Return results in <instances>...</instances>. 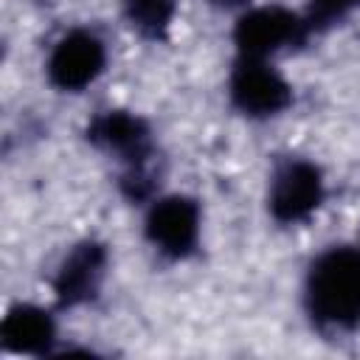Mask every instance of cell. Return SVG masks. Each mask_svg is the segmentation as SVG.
Wrapping results in <instances>:
<instances>
[{"mask_svg":"<svg viewBox=\"0 0 360 360\" xmlns=\"http://www.w3.org/2000/svg\"><path fill=\"white\" fill-rule=\"evenodd\" d=\"M231 98L245 115L264 118L281 112L292 101V90L264 59L242 56L231 73Z\"/></svg>","mask_w":360,"mask_h":360,"instance_id":"277c9868","label":"cell"},{"mask_svg":"<svg viewBox=\"0 0 360 360\" xmlns=\"http://www.w3.org/2000/svg\"><path fill=\"white\" fill-rule=\"evenodd\" d=\"M357 6H360V0H309V8L304 14V25H307V31L326 28L335 20H343Z\"/></svg>","mask_w":360,"mask_h":360,"instance_id":"8fae6325","label":"cell"},{"mask_svg":"<svg viewBox=\"0 0 360 360\" xmlns=\"http://www.w3.org/2000/svg\"><path fill=\"white\" fill-rule=\"evenodd\" d=\"M217 6H242V3H248V0H214Z\"/></svg>","mask_w":360,"mask_h":360,"instance_id":"7c38bea8","label":"cell"},{"mask_svg":"<svg viewBox=\"0 0 360 360\" xmlns=\"http://www.w3.org/2000/svg\"><path fill=\"white\" fill-rule=\"evenodd\" d=\"M146 236L166 256L180 259V256L191 253L197 245V236H200L197 202L183 194L158 200L146 217Z\"/></svg>","mask_w":360,"mask_h":360,"instance_id":"8992f818","label":"cell"},{"mask_svg":"<svg viewBox=\"0 0 360 360\" xmlns=\"http://www.w3.org/2000/svg\"><path fill=\"white\" fill-rule=\"evenodd\" d=\"M307 307L326 326L360 323V250L335 248L315 259L307 276Z\"/></svg>","mask_w":360,"mask_h":360,"instance_id":"6da1fadb","label":"cell"},{"mask_svg":"<svg viewBox=\"0 0 360 360\" xmlns=\"http://www.w3.org/2000/svg\"><path fill=\"white\" fill-rule=\"evenodd\" d=\"M124 11L141 37L163 39L174 17V0H124Z\"/></svg>","mask_w":360,"mask_h":360,"instance_id":"30bf717a","label":"cell"},{"mask_svg":"<svg viewBox=\"0 0 360 360\" xmlns=\"http://www.w3.org/2000/svg\"><path fill=\"white\" fill-rule=\"evenodd\" d=\"M87 138L98 149L118 155L127 163L124 191L129 197L141 200L149 194L152 180L146 174V163L152 158V138H149V127L138 115L124 112V110H107L90 121Z\"/></svg>","mask_w":360,"mask_h":360,"instance_id":"7a4b0ae2","label":"cell"},{"mask_svg":"<svg viewBox=\"0 0 360 360\" xmlns=\"http://www.w3.org/2000/svg\"><path fill=\"white\" fill-rule=\"evenodd\" d=\"M104 42L90 31H70L48 56V79L59 90H82L104 70Z\"/></svg>","mask_w":360,"mask_h":360,"instance_id":"52a82bcc","label":"cell"},{"mask_svg":"<svg viewBox=\"0 0 360 360\" xmlns=\"http://www.w3.org/2000/svg\"><path fill=\"white\" fill-rule=\"evenodd\" d=\"M53 321L45 309L31 307V304H17L8 309V315L3 318L0 326V338L3 346L8 352H20V354H42L48 352L51 340H53Z\"/></svg>","mask_w":360,"mask_h":360,"instance_id":"9c48e42d","label":"cell"},{"mask_svg":"<svg viewBox=\"0 0 360 360\" xmlns=\"http://www.w3.org/2000/svg\"><path fill=\"white\" fill-rule=\"evenodd\" d=\"M270 214L278 222L307 219L323 200V180L318 166L307 160H287L270 183Z\"/></svg>","mask_w":360,"mask_h":360,"instance_id":"5b68a950","label":"cell"},{"mask_svg":"<svg viewBox=\"0 0 360 360\" xmlns=\"http://www.w3.org/2000/svg\"><path fill=\"white\" fill-rule=\"evenodd\" d=\"M104 267H107V250L98 242L76 245L65 256L53 278V292H56L59 307H79L96 298L101 278H104Z\"/></svg>","mask_w":360,"mask_h":360,"instance_id":"ba28073f","label":"cell"},{"mask_svg":"<svg viewBox=\"0 0 360 360\" xmlns=\"http://www.w3.org/2000/svg\"><path fill=\"white\" fill-rule=\"evenodd\" d=\"M307 34L309 31L304 25V17L287 8H278V6H267V8H253L239 17L233 28V42L242 56L267 59L278 48L304 42Z\"/></svg>","mask_w":360,"mask_h":360,"instance_id":"3957f363","label":"cell"}]
</instances>
